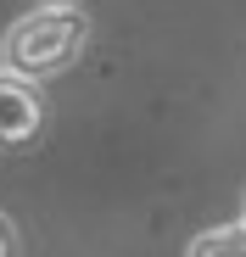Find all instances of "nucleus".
Returning a JSON list of instances; mask_svg holds the SVG:
<instances>
[{
  "label": "nucleus",
  "instance_id": "f257e3e1",
  "mask_svg": "<svg viewBox=\"0 0 246 257\" xmlns=\"http://www.w3.org/2000/svg\"><path fill=\"white\" fill-rule=\"evenodd\" d=\"M84 45H90L84 6H34L0 39V73L23 84H45L84 56Z\"/></svg>",
  "mask_w": 246,
  "mask_h": 257
},
{
  "label": "nucleus",
  "instance_id": "f03ea898",
  "mask_svg": "<svg viewBox=\"0 0 246 257\" xmlns=\"http://www.w3.org/2000/svg\"><path fill=\"white\" fill-rule=\"evenodd\" d=\"M45 135V101L23 78H0V151H28Z\"/></svg>",
  "mask_w": 246,
  "mask_h": 257
},
{
  "label": "nucleus",
  "instance_id": "7ed1b4c3",
  "mask_svg": "<svg viewBox=\"0 0 246 257\" xmlns=\"http://www.w3.org/2000/svg\"><path fill=\"white\" fill-rule=\"evenodd\" d=\"M185 257H246V224H213V229H201Z\"/></svg>",
  "mask_w": 246,
  "mask_h": 257
},
{
  "label": "nucleus",
  "instance_id": "20e7f679",
  "mask_svg": "<svg viewBox=\"0 0 246 257\" xmlns=\"http://www.w3.org/2000/svg\"><path fill=\"white\" fill-rule=\"evenodd\" d=\"M0 257H17V229H12L6 212H0Z\"/></svg>",
  "mask_w": 246,
  "mask_h": 257
},
{
  "label": "nucleus",
  "instance_id": "39448f33",
  "mask_svg": "<svg viewBox=\"0 0 246 257\" xmlns=\"http://www.w3.org/2000/svg\"><path fill=\"white\" fill-rule=\"evenodd\" d=\"M39 6H78V0H39Z\"/></svg>",
  "mask_w": 246,
  "mask_h": 257
},
{
  "label": "nucleus",
  "instance_id": "423d86ee",
  "mask_svg": "<svg viewBox=\"0 0 246 257\" xmlns=\"http://www.w3.org/2000/svg\"><path fill=\"white\" fill-rule=\"evenodd\" d=\"M240 224H246V201H240Z\"/></svg>",
  "mask_w": 246,
  "mask_h": 257
},
{
  "label": "nucleus",
  "instance_id": "0eeeda50",
  "mask_svg": "<svg viewBox=\"0 0 246 257\" xmlns=\"http://www.w3.org/2000/svg\"><path fill=\"white\" fill-rule=\"evenodd\" d=\"M0 78H6V73H0Z\"/></svg>",
  "mask_w": 246,
  "mask_h": 257
}]
</instances>
